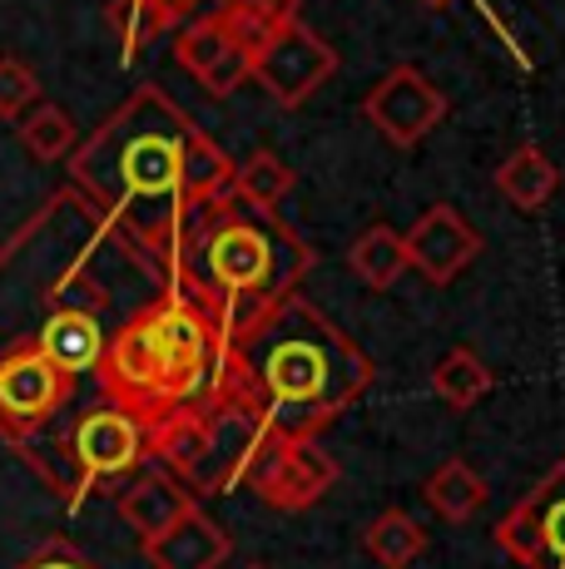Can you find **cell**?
<instances>
[{
    "label": "cell",
    "mask_w": 565,
    "mask_h": 569,
    "mask_svg": "<svg viewBox=\"0 0 565 569\" xmlns=\"http://www.w3.org/2000/svg\"><path fill=\"white\" fill-rule=\"evenodd\" d=\"M228 183L234 159L159 84H139L70 149V189L165 278L189 218L228 193Z\"/></svg>",
    "instance_id": "6da1fadb"
},
{
    "label": "cell",
    "mask_w": 565,
    "mask_h": 569,
    "mask_svg": "<svg viewBox=\"0 0 565 569\" xmlns=\"http://www.w3.org/2000/svg\"><path fill=\"white\" fill-rule=\"evenodd\" d=\"M373 381L377 362L303 292L224 332L219 391L258 411L268 436H318Z\"/></svg>",
    "instance_id": "7a4b0ae2"
},
{
    "label": "cell",
    "mask_w": 565,
    "mask_h": 569,
    "mask_svg": "<svg viewBox=\"0 0 565 569\" xmlns=\"http://www.w3.org/2000/svg\"><path fill=\"white\" fill-rule=\"evenodd\" d=\"M308 272L313 248L282 223L278 208H254L228 189L189 218L165 288L189 292L228 332L288 302Z\"/></svg>",
    "instance_id": "3957f363"
},
{
    "label": "cell",
    "mask_w": 565,
    "mask_h": 569,
    "mask_svg": "<svg viewBox=\"0 0 565 569\" xmlns=\"http://www.w3.org/2000/svg\"><path fill=\"white\" fill-rule=\"evenodd\" d=\"M219 367L224 327L189 292L165 288L105 342L95 377L110 407L129 411L139 426H155L204 407L219 391Z\"/></svg>",
    "instance_id": "277c9868"
},
{
    "label": "cell",
    "mask_w": 565,
    "mask_h": 569,
    "mask_svg": "<svg viewBox=\"0 0 565 569\" xmlns=\"http://www.w3.org/2000/svg\"><path fill=\"white\" fill-rule=\"evenodd\" d=\"M115 238L80 193L65 189L0 243V357L36 347L40 327L65 308L105 317L110 292L95 278V253Z\"/></svg>",
    "instance_id": "5b68a950"
},
{
    "label": "cell",
    "mask_w": 565,
    "mask_h": 569,
    "mask_svg": "<svg viewBox=\"0 0 565 569\" xmlns=\"http://www.w3.org/2000/svg\"><path fill=\"white\" fill-rule=\"evenodd\" d=\"M338 456L318 446V436H264L238 486L274 510H308L338 486Z\"/></svg>",
    "instance_id": "8992f818"
},
{
    "label": "cell",
    "mask_w": 565,
    "mask_h": 569,
    "mask_svg": "<svg viewBox=\"0 0 565 569\" xmlns=\"http://www.w3.org/2000/svg\"><path fill=\"white\" fill-rule=\"evenodd\" d=\"M70 461H75L70 500L90 496V490H105V486H125V480L149 461L145 426H139L129 411H119V407L105 401V407L85 411L80 421H75Z\"/></svg>",
    "instance_id": "52a82bcc"
},
{
    "label": "cell",
    "mask_w": 565,
    "mask_h": 569,
    "mask_svg": "<svg viewBox=\"0 0 565 569\" xmlns=\"http://www.w3.org/2000/svg\"><path fill=\"white\" fill-rule=\"evenodd\" d=\"M333 74H338V50L303 20L278 26L264 46L248 54V80H258V90H268V100L278 109L308 104Z\"/></svg>",
    "instance_id": "ba28073f"
},
{
    "label": "cell",
    "mask_w": 565,
    "mask_h": 569,
    "mask_svg": "<svg viewBox=\"0 0 565 569\" xmlns=\"http://www.w3.org/2000/svg\"><path fill=\"white\" fill-rule=\"evenodd\" d=\"M70 397H75V377L60 371L46 352L20 347V352L0 357V436L16 451H30L36 431L60 407H70Z\"/></svg>",
    "instance_id": "9c48e42d"
},
{
    "label": "cell",
    "mask_w": 565,
    "mask_h": 569,
    "mask_svg": "<svg viewBox=\"0 0 565 569\" xmlns=\"http://www.w3.org/2000/svg\"><path fill=\"white\" fill-rule=\"evenodd\" d=\"M496 545L521 569H565V456L502 516Z\"/></svg>",
    "instance_id": "30bf717a"
},
{
    "label": "cell",
    "mask_w": 565,
    "mask_h": 569,
    "mask_svg": "<svg viewBox=\"0 0 565 569\" xmlns=\"http://www.w3.org/2000/svg\"><path fill=\"white\" fill-rule=\"evenodd\" d=\"M199 411H204V461L189 480L194 500L219 496V490H238L248 461H254V451L268 436L264 421H258V411H248L244 401L224 397V391H214Z\"/></svg>",
    "instance_id": "8fae6325"
},
{
    "label": "cell",
    "mask_w": 565,
    "mask_h": 569,
    "mask_svg": "<svg viewBox=\"0 0 565 569\" xmlns=\"http://www.w3.org/2000/svg\"><path fill=\"white\" fill-rule=\"evenodd\" d=\"M363 119L397 149H417L432 129L447 119V94L417 70V64H397L387 70L373 90L363 94Z\"/></svg>",
    "instance_id": "7c38bea8"
},
{
    "label": "cell",
    "mask_w": 565,
    "mask_h": 569,
    "mask_svg": "<svg viewBox=\"0 0 565 569\" xmlns=\"http://www.w3.org/2000/svg\"><path fill=\"white\" fill-rule=\"evenodd\" d=\"M407 243V268H417L432 288H452L476 258H482V233L466 223L462 208L432 203L417 223L402 233Z\"/></svg>",
    "instance_id": "4fadbf2b"
},
{
    "label": "cell",
    "mask_w": 565,
    "mask_h": 569,
    "mask_svg": "<svg viewBox=\"0 0 565 569\" xmlns=\"http://www.w3.org/2000/svg\"><path fill=\"white\" fill-rule=\"evenodd\" d=\"M174 60H179L209 94H219V100H228V94L248 80V50L228 36L219 10L189 20V26L179 30V40H174Z\"/></svg>",
    "instance_id": "5bb4252c"
},
{
    "label": "cell",
    "mask_w": 565,
    "mask_h": 569,
    "mask_svg": "<svg viewBox=\"0 0 565 569\" xmlns=\"http://www.w3.org/2000/svg\"><path fill=\"white\" fill-rule=\"evenodd\" d=\"M199 506L194 500V490L184 486V480H174L165 466L145 461L135 470V476L125 480V490H119V520L135 530L139 545H149L155 535H165L179 516H189V510Z\"/></svg>",
    "instance_id": "9a60e30c"
},
{
    "label": "cell",
    "mask_w": 565,
    "mask_h": 569,
    "mask_svg": "<svg viewBox=\"0 0 565 569\" xmlns=\"http://www.w3.org/2000/svg\"><path fill=\"white\" fill-rule=\"evenodd\" d=\"M228 555H234L228 530L214 516H204L199 506L145 545V560L155 569H219Z\"/></svg>",
    "instance_id": "2e32d148"
},
{
    "label": "cell",
    "mask_w": 565,
    "mask_h": 569,
    "mask_svg": "<svg viewBox=\"0 0 565 569\" xmlns=\"http://www.w3.org/2000/svg\"><path fill=\"white\" fill-rule=\"evenodd\" d=\"M105 342H110V332H105V317L100 312L65 308V312H56L46 327H40L36 352H46L60 371L80 377V371H95V362L105 357Z\"/></svg>",
    "instance_id": "e0dca14e"
},
{
    "label": "cell",
    "mask_w": 565,
    "mask_h": 569,
    "mask_svg": "<svg viewBox=\"0 0 565 569\" xmlns=\"http://www.w3.org/2000/svg\"><path fill=\"white\" fill-rule=\"evenodd\" d=\"M561 189V169L541 144L511 149V159L496 169V193L516 208V213H541Z\"/></svg>",
    "instance_id": "ac0fdd59"
},
{
    "label": "cell",
    "mask_w": 565,
    "mask_h": 569,
    "mask_svg": "<svg viewBox=\"0 0 565 569\" xmlns=\"http://www.w3.org/2000/svg\"><path fill=\"white\" fill-rule=\"evenodd\" d=\"M422 490H427V506L447 525H466L472 516H482V506H486V480L476 476L472 461H462V456L442 461Z\"/></svg>",
    "instance_id": "d6986e66"
},
{
    "label": "cell",
    "mask_w": 565,
    "mask_h": 569,
    "mask_svg": "<svg viewBox=\"0 0 565 569\" xmlns=\"http://www.w3.org/2000/svg\"><path fill=\"white\" fill-rule=\"evenodd\" d=\"M363 550H367V560L383 569H412L427 555V530H422L407 510H383V516L367 520Z\"/></svg>",
    "instance_id": "ffe728a7"
},
{
    "label": "cell",
    "mask_w": 565,
    "mask_h": 569,
    "mask_svg": "<svg viewBox=\"0 0 565 569\" xmlns=\"http://www.w3.org/2000/svg\"><path fill=\"white\" fill-rule=\"evenodd\" d=\"M347 262H353V272L373 292H387L402 272H407V243H402V233L393 223H373V228H363V233L353 238Z\"/></svg>",
    "instance_id": "44dd1931"
},
{
    "label": "cell",
    "mask_w": 565,
    "mask_h": 569,
    "mask_svg": "<svg viewBox=\"0 0 565 569\" xmlns=\"http://www.w3.org/2000/svg\"><path fill=\"white\" fill-rule=\"evenodd\" d=\"M234 199L254 203V208H278L298 189V169H288V159H278L274 149H254L244 163H234Z\"/></svg>",
    "instance_id": "7402d4cb"
},
{
    "label": "cell",
    "mask_w": 565,
    "mask_h": 569,
    "mask_svg": "<svg viewBox=\"0 0 565 569\" xmlns=\"http://www.w3.org/2000/svg\"><path fill=\"white\" fill-rule=\"evenodd\" d=\"M194 6L199 0H115L110 20H115L119 40H125V60H135V50H145L169 26H179V16H189Z\"/></svg>",
    "instance_id": "603a6c76"
},
{
    "label": "cell",
    "mask_w": 565,
    "mask_h": 569,
    "mask_svg": "<svg viewBox=\"0 0 565 569\" xmlns=\"http://www.w3.org/2000/svg\"><path fill=\"white\" fill-rule=\"evenodd\" d=\"M492 387H496L492 367H486L472 347H452L437 362V371H432V391H437V401H447L452 411H472Z\"/></svg>",
    "instance_id": "cb8c5ba5"
},
{
    "label": "cell",
    "mask_w": 565,
    "mask_h": 569,
    "mask_svg": "<svg viewBox=\"0 0 565 569\" xmlns=\"http://www.w3.org/2000/svg\"><path fill=\"white\" fill-rule=\"evenodd\" d=\"M16 134H20V144H26V154L40 159V163H56V159H65L75 144H80V129H75V119L65 114L60 104H50V100L30 104L26 114L16 119Z\"/></svg>",
    "instance_id": "d4e9b609"
},
{
    "label": "cell",
    "mask_w": 565,
    "mask_h": 569,
    "mask_svg": "<svg viewBox=\"0 0 565 569\" xmlns=\"http://www.w3.org/2000/svg\"><path fill=\"white\" fill-rule=\"evenodd\" d=\"M40 74L16 54H0V119H20L30 104H40Z\"/></svg>",
    "instance_id": "484cf974"
},
{
    "label": "cell",
    "mask_w": 565,
    "mask_h": 569,
    "mask_svg": "<svg viewBox=\"0 0 565 569\" xmlns=\"http://www.w3.org/2000/svg\"><path fill=\"white\" fill-rule=\"evenodd\" d=\"M16 569H100V565H95L85 550H75L70 540H46L36 555H26Z\"/></svg>",
    "instance_id": "4316f807"
},
{
    "label": "cell",
    "mask_w": 565,
    "mask_h": 569,
    "mask_svg": "<svg viewBox=\"0 0 565 569\" xmlns=\"http://www.w3.org/2000/svg\"><path fill=\"white\" fill-rule=\"evenodd\" d=\"M219 10H254V16L274 20V26H293L303 20V0H214Z\"/></svg>",
    "instance_id": "83f0119b"
},
{
    "label": "cell",
    "mask_w": 565,
    "mask_h": 569,
    "mask_svg": "<svg viewBox=\"0 0 565 569\" xmlns=\"http://www.w3.org/2000/svg\"><path fill=\"white\" fill-rule=\"evenodd\" d=\"M427 6H452V0H427Z\"/></svg>",
    "instance_id": "f1b7e54d"
},
{
    "label": "cell",
    "mask_w": 565,
    "mask_h": 569,
    "mask_svg": "<svg viewBox=\"0 0 565 569\" xmlns=\"http://www.w3.org/2000/svg\"><path fill=\"white\" fill-rule=\"evenodd\" d=\"M244 569H268V565H244Z\"/></svg>",
    "instance_id": "f546056e"
}]
</instances>
